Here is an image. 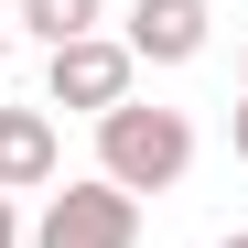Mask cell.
Here are the masks:
<instances>
[{
  "instance_id": "1",
  "label": "cell",
  "mask_w": 248,
  "mask_h": 248,
  "mask_svg": "<svg viewBox=\"0 0 248 248\" xmlns=\"http://www.w3.org/2000/svg\"><path fill=\"white\" fill-rule=\"evenodd\" d=\"M184 162H194V119H184V108L119 97V108L97 119V184H119V194H173Z\"/></svg>"
},
{
  "instance_id": "2",
  "label": "cell",
  "mask_w": 248,
  "mask_h": 248,
  "mask_svg": "<svg viewBox=\"0 0 248 248\" xmlns=\"http://www.w3.org/2000/svg\"><path fill=\"white\" fill-rule=\"evenodd\" d=\"M140 237V194H119V184H65V194H44V216L22 227V248H130Z\"/></svg>"
},
{
  "instance_id": "3",
  "label": "cell",
  "mask_w": 248,
  "mask_h": 248,
  "mask_svg": "<svg viewBox=\"0 0 248 248\" xmlns=\"http://www.w3.org/2000/svg\"><path fill=\"white\" fill-rule=\"evenodd\" d=\"M130 44H108V32H87V44H54V65H44V108H87V119H108L119 97H130Z\"/></svg>"
},
{
  "instance_id": "4",
  "label": "cell",
  "mask_w": 248,
  "mask_h": 248,
  "mask_svg": "<svg viewBox=\"0 0 248 248\" xmlns=\"http://www.w3.org/2000/svg\"><path fill=\"white\" fill-rule=\"evenodd\" d=\"M205 32H216V11L205 0H130V65H194L205 54Z\"/></svg>"
},
{
  "instance_id": "5",
  "label": "cell",
  "mask_w": 248,
  "mask_h": 248,
  "mask_svg": "<svg viewBox=\"0 0 248 248\" xmlns=\"http://www.w3.org/2000/svg\"><path fill=\"white\" fill-rule=\"evenodd\" d=\"M54 108H0V194H54Z\"/></svg>"
},
{
  "instance_id": "6",
  "label": "cell",
  "mask_w": 248,
  "mask_h": 248,
  "mask_svg": "<svg viewBox=\"0 0 248 248\" xmlns=\"http://www.w3.org/2000/svg\"><path fill=\"white\" fill-rule=\"evenodd\" d=\"M97 11H108V0H22V32H32V44H87V32H97Z\"/></svg>"
},
{
  "instance_id": "7",
  "label": "cell",
  "mask_w": 248,
  "mask_h": 248,
  "mask_svg": "<svg viewBox=\"0 0 248 248\" xmlns=\"http://www.w3.org/2000/svg\"><path fill=\"white\" fill-rule=\"evenodd\" d=\"M0 248H22V205L11 194H0Z\"/></svg>"
},
{
  "instance_id": "8",
  "label": "cell",
  "mask_w": 248,
  "mask_h": 248,
  "mask_svg": "<svg viewBox=\"0 0 248 248\" xmlns=\"http://www.w3.org/2000/svg\"><path fill=\"white\" fill-rule=\"evenodd\" d=\"M237 162H248V97H237Z\"/></svg>"
},
{
  "instance_id": "9",
  "label": "cell",
  "mask_w": 248,
  "mask_h": 248,
  "mask_svg": "<svg viewBox=\"0 0 248 248\" xmlns=\"http://www.w3.org/2000/svg\"><path fill=\"white\" fill-rule=\"evenodd\" d=\"M0 65H11V22H0Z\"/></svg>"
},
{
  "instance_id": "10",
  "label": "cell",
  "mask_w": 248,
  "mask_h": 248,
  "mask_svg": "<svg viewBox=\"0 0 248 248\" xmlns=\"http://www.w3.org/2000/svg\"><path fill=\"white\" fill-rule=\"evenodd\" d=\"M227 248H248V237H227Z\"/></svg>"
},
{
  "instance_id": "11",
  "label": "cell",
  "mask_w": 248,
  "mask_h": 248,
  "mask_svg": "<svg viewBox=\"0 0 248 248\" xmlns=\"http://www.w3.org/2000/svg\"><path fill=\"white\" fill-rule=\"evenodd\" d=\"M237 76H248V65H237Z\"/></svg>"
}]
</instances>
